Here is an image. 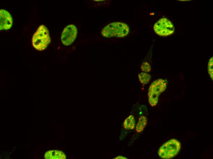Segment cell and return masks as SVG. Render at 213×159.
Wrapping results in <instances>:
<instances>
[{"label": "cell", "mask_w": 213, "mask_h": 159, "mask_svg": "<svg viewBox=\"0 0 213 159\" xmlns=\"http://www.w3.org/2000/svg\"><path fill=\"white\" fill-rule=\"evenodd\" d=\"M77 34L76 27L73 24H70L63 29L61 35V40L63 44L69 46L75 39Z\"/></svg>", "instance_id": "cell-6"}, {"label": "cell", "mask_w": 213, "mask_h": 159, "mask_svg": "<svg viewBox=\"0 0 213 159\" xmlns=\"http://www.w3.org/2000/svg\"><path fill=\"white\" fill-rule=\"evenodd\" d=\"M213 57H211L209 59L208 65V74L211 79L213 80Z\"/></svg>", "instance_id": "cell-12"}, {"label": "cell", "mask_w": 213, "mask_h": 159, "mask_svg": "<svg viewBox=\"0 0 213 159\" xmlns=\"http://www.w3.org/2000/svg\"><path fill=\"white\" fill-rule=\"evenodd\" d=\"M44 158L49 159H64L66 158V157L64 153L62 151L52 150L48 151L45 153Z\"/></svg>", "instance_id": "cell-8"}, {"label": "cell", "mask_w": 213, "mask_h": 159, "mask_svg": "<svg viewBox=\"0 0 213 159\" xmlns=\"http://www.w3.org/2000/svg\"><path fill=\"white\" fill-rule=\"evenodd\" d=\"M114 159H127L126 157L121 156H119L115 157Z\"/></svg>", "instance_id": "cell-14"}, {"label": "cell", "mask_w": 213, "mask_h": 159, "mask_svg": "<svg viewBox=\"0 0 213 159\" xmlns=\"http://www.w3.org/2000/svg\"><path fill=\"white\" fill-rule=\"evenodd\" d=\"M50 42L48 29L44 25H40L34 33L32 39V43L36 50H45Z\"/></svg>", "instance_id": "cell-1"}, {"label": "cell", "mask_w": 213, "mask_h": 159, "mask_svg": "<svg viewBox=\"0 0 213 159\" xmlns=\"http://www.w3.org/2000/svg\"><path fill=\"white\" fill-rule=\"evenodd\" d=\"M166 81L159 79L154 81L148 88V96L149 103L152 106H155L158 103L159 95L166 89Z\"/></svg>", "instance_id": "cell-4"}, {"label": "cell", "mask_w": 213, "mask_h": 159, "mask_svg": "<svg viewBox=\"0 0 213 159\" xmlns=\"http://www.w3.org/2000/svg\"><path fill=\"white\" fill-rule=\"evenodd\" d=\"M140 81L142 84H145L148 83L151 78V76L146 72H141L138 75Z\"/></svg>", "instance_id": "cell-11"}, {"label": "cell", "mask_w": 213, "mask_h": 159, "mask_svg": "<svg viewBox=\"0 0 213 159\" xmlns=\"http://www.w3.org/2000/svg\"><path fill=\"white\" fill-rule=\"evenodd\" d=\"M141 70L145 72H149L151 70V67L150 64L148 62H144L141 66Z\"/></svg>", "instance_id": "cell-13"}, {"label": "cell", "mask_w": 213, "mask_h": 159, "mask_svg": "<svg viewBox=\"0 0 213 159\" xmlns=\"http://www.w3.org/2000/svg\"><path fill=\"white\" fill-rule=\"evenodd\" d=\"M181 148V143L178 140L171 139L161 146L159 150L158 154L162 158L170 159L178 153Z\"/></svg>", "instance_id": "cell-3"}, {"label": "cell", "mask_w": 213, "mask_h": 159, "mask_svg": "<svg viewBox=\"0 0 213 159\" xmlns=\"http://www.w3.org/2000/svg\"><path fill=\"white\" fill-rule=\"evenodd\" d=\"M135 120L133 116L130 115L127 117L123 123V126L127 130L133 129L135 126Z\"/></svg>", "instance_id": "cell-10"}, {"label": "cell", "mask_w": 213, "mask_h": 159, "mask_svg": "<svg viewBox=\"0 0 213 159\" xmlns=\"http://www.w3.org/2000/svg\"><path fill=\"white\" fill-rule=\"evenodd\" d=\"M0 30H6L10 29L12 25V18L9 13L6 10H0Z\"/></svg>", "instance_id": "cell-7"}, {"label": "cell", "mask_w": 213, "mask_h": 159, "mask_svg": "<svg viewBox=\"0 0 213 159\" xmlns=\"http://www.w3.org/2000/svg\"><path fill=\"white\" fill-rule=\"evenodd\" d=\"M147 119L144 116H140L138 120L136 127V130L137 132H141L144 129L147 123Z\"/></svg>", "instance_id": "cell-9"}, {"label": "cell", "mask_w": 213, "mask_h": 159, "mask_svg": "<svg viewBox=\"0 0 213 159\" xmlns=\"http://www.w3.org/2000/svg\"><path fill=\"white\" fill-rule=\"evenodd\" d=\"M154 30L155 33L162 36H167L173 34L174 28L172 22L166 18H162L154 25Z\"/></svg>", "instance_id": "cell-5"}, {"label": "cell", "mask_w": 213, "mask_h": 159, "mask_svg": "<svg viewBox=\"0 0 213 159\" xmlns=\"http://www.w3.org/2000/svg\"><path fill=\"white\" fill-rule=\"evenodd\" d=\"M129 31V27L125 24L115 22L105 26L102 29L101 33L102 35L105 37H122L127 35Z\"/></svg>", "instance_id": "cell-2"}]
</instances>
